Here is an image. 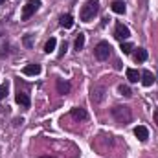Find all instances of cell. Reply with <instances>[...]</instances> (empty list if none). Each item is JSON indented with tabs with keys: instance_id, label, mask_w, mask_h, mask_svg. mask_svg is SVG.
<instances>
[{
	"instance_id": "cell-1",
	"label": "cell",
	"mask_w": 158,
	"mask_h": 158,
	"mask_svg": "<svg viewBox=\"0 0 158 158\" xmlns=\"http://www.w3.org/2000/svg\"><path fill=\"white\" fill-rule=\"evenodd\" d=\"M99 11V2L98 0H86L85 2V6L81 7V13H79V17H81V20L83 22H90L94 17H96V13Z\"/></svg>"
},
{
	"instance_id": "cell-2",
	"label": "cell",
	"mask_w": 158,
	"mask_h": 158,
	"mask_svg": "<svg viewBox=\"0 0 158 158\" xmlns=\"http://www.w3.org/2000/svg\"><path fill=\"white\" fill-rule=\"evenodd\" d=\"M112 118L116 119L118 123L125 125V123H129V121L132 119V110H131L127 105H116V107L112 109Z\"/></svg>"
},
{
	"instance_id": "cell-3",
	"label": "cell",
	"mask_w": 158,
	"mask_h": 158,
	"mask_svg": "<svg viewBox=\"0 0 158 158\" xmlns=\"http://www.w3.org/2000/svg\"><path fill=\"white\" fill-rule=\"evenodd\" d=\"M105 94H107L105 86L99 85V83H96V85H92V88H90V101H92L94 105H98V103H101V101L105 99Z\"/></svg>"
},
{
	"instance_id": "cell-4",
	"label": "cell",
	"mask_w": 158,
	"mask_h": 158,
	"mask_svg": "<svg viewBox=\"0 0 158 158\" xmlns=\"http://www.w3.org/2000/svg\"><path fill=\"white\" fill-rule=\"evenodd\" d=\"M94 55H96V59H98V61H107V59H109V55H110V44H109V42H105V40L98 42V46L94 48Z\"/></svg>"
},
{
	"instance_id": "cell-5",
	"label": "cell",
	"mask_w": 158,
	"mask_h": 158,
	"mask_svg": "<svg viewBox=\"0 0 158 158\" xmlns=\"http://www.w3.org/2000/svg\"><path fill=\"white\" fill-rule=\"evenodd\" d=\"M40 7V0H28V4L22 9V20H28L31 15H35V11Z\"/></svg>"
},
{
	"instance_id": "cell-6",
	"label": "cell",
	"mask_w": 158,
	"mask_h": 158,
	"mask_svg": "<svg viewBox=\"0 0 158 158\" xmlns=\"http://www.w3.org/2000/svg\"><path fill=\"white\" fill-rule=\"evenodd\" d=\"M129 35H131L129 28H127V26H123L121 22H118V24H116V28H114V37L123 42L125 39H129Z\"/></svg>"
},
{
	"instance_id": "cell-7",
	"label": "cell",
	"mask_w": 158,
	"mask_h": 158,
	"mask_svg": "<svg viewBox=\"0 0 158 158\" xmlns=\"http://www.w3.org/2000/svg\"><path fill=\"white\" fill-rule=\"evenodd\" d=\"M15 99H17V103L20 105V107H24V109H30V105H31V101H30V96L26 94V92H17V96H15Z\"/></svg>"
},
{
	"instance_id": "cell-8",
	"label": "cell",
	"mask_w": 158,
	"mask_h": 158,
	"mask_svg": "<svg viewBox=\"0 0 158 158\" xmlns=\"http://www.w3.org/2000/svg\"><path fill=\"white\" fill-rule=\"evenodd\" d=\"M134 136H136L140 142H145V140L149 138V131H147V127H143V125H138V127L134 129Z\"/></svg>"
},
{
	"instance_id": "cell-9",
	"label": "cell",
	"mask_w": 158,
	"mask_h": 158,
	"mask_svg": "<svg viewBox=\"0 0 158 158\" xmlns=\"http://www.w3.org/2000/svg\"><path fill=\"white\" fill-rule=\"evenodd\" d=\"M40 70H42L40 64H28V66L22 68V74H24V76H39Z\"/></svg>"
},
{
	"instance_id": "cell-10",
	"label": "cell",
	"mask_w": 158,
	"mask_h": 158,
	"mask_svg": "<svg viewBox=\"0 0 158 158\" xmlns=\"http://www.w3.org/2000/svg\"><path fill=\"white\" fill-rule=\"evenodd\" d=\"M142 83H143V86H151V85L155 83V76H153V72L143 70V72H142Z\"/></svg>"
},
{
	"instance_id": "cell-11",
	"label": "cell",
	"mask_w": 158,
	"mask_h": 158,
	"mask_svg": "<svg viewBox=\"0 0 158 158\" xmlns=\"http://www.w3.org/2000/svg\"><path fill=\"white\" fill-rule=\"evenodd\" d=\"M59 24H61V28L70 30V28L74 26V19H72V15H63V17H61V20H59Z\"/></svg>"
},
{
	"instance_id": "cell-12",
	"label": "cell",
	"mask_w": 158,
	"mask_h": 158,
	"mask_svg": "<svg viewBox=\"0 0 158 158\" xmlns=\"http://www.w3.org/2000/svg\"><path fill=\"white\" fill-rule=\"evenodd\" d=\"M134 61H136V63H143V61H147V50L138 48L136 53H134Z\"/></svg>"
},
{
	"instance_id": "cell-13",
	"label": "cell",
	"mask_w": 158,
	"mask_h": 158,
	"mask_svg": "<svg viewBox=\"0 0 158 158\" xmlns=\"http://www.w3.org/2000/svg\"><path fill=\"white\" fill-rule=\"evenodd\" d=\"M57 92H59V94H68V92H70V83L59 79V81H57Z\"/></svg>"
},
{
	"instance_id": "cell-14",
	"label": "cell",
	"mask_w": 158,
	"mask_h": 158,
	"mask_svg": "<svg viewBox=\"0 0 158 158\" xmlns=\"http://www.w3.org/2000/svg\"><path fill=\"white\" fill-rule=\"evenodd\" d=\"M127 79L131 81V83H138V79H140V74H138V70H134V68H127Z\"/></svg>"
},
{
	"instance_id": "cell-15",
	"label": "cell",
	"mask_w": 158,
	"mask_h": 158,
	"mask_svg": "<svg viewBox=\"0 0 158 158\" xmlns=\"http://www.w3.org/2000/svg\"><path fill=\"white\" fill-rule=\"evenodd\" d=\"M55 46H57V39H55V37H50L48 42H46V46H44V52H46V53H52V52L55 50Z\"/></svg>"
},
{
	"instance_id": "cell-16",
	"label": "cell",
	"mask_w": 158,
	"mask_h": 158,
	"mask_svg": "<svg viewBox=\"0 0 158 158\" xmlns=\"http://www.w3.org/2000/svg\"><path fill=\"white\" fill-rule=\"evenodd\" d=\"M110 9H112L114 13H118V15H123V13H125L123 2H112V4H110Z\"/></svg>"
},
{
	"instance_id": "cell-17",
	"label": "cell",
	"mask_w": 158,
	"mask_h": 158,
	"mask_svg": "<svg viewBox=\"0 0 158 158\" xmlns=\"http://www.w3.org/2000/svg\"><path fill=\"white\" fill-rule=\"evenodd\" d=\"M72 118L74 119H86V112H85V109H74L72 110Z\"/></svg>"
},
{
	"instance_id": "cell-18",
	"label": "cell",
	"mask_w": 158,
	"mask_h": 158,
	"mask_svg": "<svg viewBox=\"0 0 158 158\" xmlns=\"http://www.w3.org/2000/svg\"><path fill=\"white\" fill-rule=\"evenodd\" d=\"M74 46H76V50H83V46H85V35L83 33H79L77 39H76V42H74Z\"/></svg>"
},
{
	"instance_id": "cell-19",
	"label": "cell",
	"mask_w": 158,
	"mask_h": 158,
	"mask_svg": "<svg viewBox=\"0 0 158 158\" xmlns=\"http://www.w3.org/2000/svg\"><path fill=\"white\" fill-rule=\"evenodd\" d=\"M119 94H121V96H127V98H129V96H132V92H131V88H129V86H127V85H119Z\"/></svg>"
},
{
	"instance_id": "cell-20",
	"label": "cell",
	"mask_w": 158,
	"mask_h": 158,
	"mask_svg": "<svg viewBox=\"0 0 158 158\" xmlns=\"http://www.w3.org/2000/svg\"><path fill=\"white\" fill-rule=\"evenodd\" d=\"M131 50H132V44L131 42H121V52L123 53H131Z\"/></svg>"
},
{
	"instance_id": "cell-21",
	"label": "cell",
	"mask_w": 158,
	"mask_h": 158,
	"mask_svg": "<svg viewBox=\"0 0 158 158\" xmlns=\"http://www.w3.org/2000/svg\"><path fill=\"white\" fill-rule=\"evenodd\" d=\"M7 96V85H0V99H4Z\"/></svg>"
},
{
	"instance_id": "cell-22",
	"label": "cell",
	"mask_w": 158,
	"mask_h": 158,
	"mask_svg": "<svg viewBox=\"0 0 158 158\" xmlns=\"http://www.w3.org/2000/svg\"><path fill=\"white\" fill-rule=\"evenodd\" d=\"M66 48H68V44H66V42H63V44H61V50H59V57H63V55L66 53Z\"/></svg>"
},
{
	"instance_id": "cell-23",
	"label": "cell",
	"mask_w": 158,
	"mask_h": 158,
	"mask_svg": "<svg viewBox=\"0 0 158 158\" xmlns=\"http://www.w3.org/2000/svg\"><path fill=\"white\" fill-rule=\"evenodd\" d=\"M24 44H26L28 48H31V35H26V37H24Z\"/></svg>"
},
{
	"instance_id": "cell-24",
	"label": "cell",
	"mask_w": 158,
	"mask_h": 158,
	"mask_svg": "<svg viewBox=\"0 0 158 158\" xmlns=\"http://www.w3.org/2000/svg\"><path fill=\"white\" fill-rule=\"evenodd\" d=\"M155 123L158 125V110H155Z\"/></svg>"
},
{
	"instance_id": "cell-25",
	"label": "cell",
	"mask_w": 158,
	"mask_h": 158,
	"mask_svg": "<svg viewBox=\"0 0 158 158\" xmlns=\"http://www.w3.org/2000/svg\"><path fill=\"white\" fill-rule=\"evenodd\" d=\"M40 158H52V156H40Z\"/></svg>"
},
{
	"instance_id": "cell-26",
	"label": "cell",
	"mask_w": 158,
	"mask_h": 158,
	"mask_svg": "<svg viewBox=\"0 0 158 158\" xmlns=\"http://www.w3.org/2000/svg\"><path fill=\"white\" fill-rule=\"evenodd\" d=\"M2 2H4V0H0V4H2Z\"/></svg>"
}]
</instances>
